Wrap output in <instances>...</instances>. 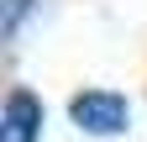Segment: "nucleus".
<instances>
[{"instance_id": "obj_1", "label": "nucleus", "mask_w": 147, "mask_h": 142, "mask_svg": "<svg viewBox=\"0 0 147 142\" xmlns=\"http://www.w3.org/2000/svg\"><path fill=\"white\" fill-rule=\"evenodd\" d=\"M68 116H74V126L89 132V137H116V132H126V121H131V105L116 90H84V95L68 100Z\"/></svg>"}, {"instance_id": "obj_2", "label": "nucleus", "mask_w": 147, "mask_h": 142, "mask_svg": "<svg viewBox=\"0 0 147 142\" xmlns=\"http://www.w3.org/2000/svg\"><path fill=\"white\" fill-rule=\"evenodd\" d=\"M37 137H42V100L16 84L0 111V142H37Z\"/></svg>"}, {"instance_id": "obj_3", "label": "nucleus", "mask_w": 147, "mask_h": 142, "mask_svg": "<svg viewBox=\"0 0 147 142\" xmlns=\"http://www.w3.org/2000/svg\"><path fill=\"white\" fill-rule=\"evenodd\" d=\"M37 5V0H0V21H5V37H16L21 32V21H26V11Z\"/></svg>"}]
</instances>
